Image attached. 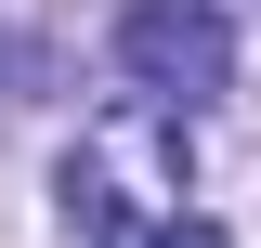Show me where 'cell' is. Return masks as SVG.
<instances>
[{
  "label": "cell",
  "mask_w": 261,
  "mask_h": 248,
  "mask_svg": "<svg viewBox=\"0 0 261 248\" xmlns=\"http://www.w3.org/2000/svg\"><path fill=\"white\" fill-rule=\"evenodd\" d=\"M183 183H196V118L130 92L118 118H92L79 157H65V222H79L92 248H118V235H144L157 209H183Z\"/></svg>",
  "instance_id": "6da1fadb"
},
{
  "label": "cell",
  "mask_w": 261,
  "mask_h": 248,
  "mask_svg": "<svg viewBox=\"0 0 261 248\" xmlns=\"http://www.w3.org/2000/svg\"><path fill=\"white\" fill-rule=\"evenodd\" d=\"M118 79L144 105H222L235 92V27H222V0H130L118 13Z\"/></svg>",
  "instance_id": "7a4b0ae2"
},
{
  "label": "cell",
  "mask_w": 261,
  "mask_h": 248,
  "mask_svg": "<svg viewBox=\"0 0 261 248\" xmlns=\"http://www.w3.org/2000/svg\"><path fill=\"white\" fill-rule=\"evenodd\" d=\"M118 248H235V235H222V222H209V209H157V222H144V235H118Z\"/></svg>",
  "instance_id": "3957f363"
}]
</instances>
